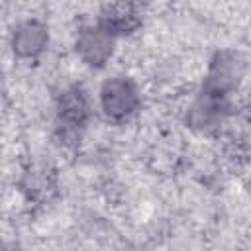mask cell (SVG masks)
I'll return each mask as SVG.
<instances>
[{"mask_svg": "<svg viewBox=\"0 0 251 251\" xmlns=\"http://www.w3.org/2000/svg\"><path fill=\"white\" fill-rule=\"evenodd\" d=\"M102 27H106L112 35H124L131 33L141 24V12L135 2L131 0H118L112 6L104 10L98 22Z\"/></svg>", "mask_w": 251, "mask_h": 251, "instance_id": "5b68a950", "label": "cell"}, {"mask_svg": "<svg viewBox=\"0 0 251 251\" xmlns=\"http://www.w3.org/2000/svg\"><path fill=\"white\" fill-rule=\"evenodd\" d=\"M24 192L33 200H43L55 190L53 173L47 167H31L24 176Z\"/></svg>", "mask_w": 251, "mask_h": 251, "instance_id": "8992f818", "label": "cell"}, {"mask_svg": "<svg viewBox=\"0 0 251 251\" xmlns=\"http://www.w3.org/2000/svg\"><path fill=\"white\" fill-rule=\"evenodd\" d=\"M114 39L116 35H112L100 24L86 27L76 37V55L90 67H104L106 61L112 57Z\"/></svg>", "mask_w": 251, "mask_h": 251, "instance_id": "3957f363", "label": "cell"}, {"mask_svg": "<svg viewBox=\"0 0 251 251\" xmlns=\"http://www.w3.org/2000/svg\"><path fill=\"white\" fill-rule=\"evenodd\" d=\"M90 114L88 96L80 86L65 88L57 98V126L65 135L78 133Z\"/></svg>", "mask_w": 251, "mask_h": 251, "instance_id": "7a4b0ae2", "label": "cell"}, {"mask_svg": "<svg viewBox=\"0 0 251 251\" xmlns=\"http://www.w3.org/2000/svg\"><path fill=\"white\" fill-rule=\"evenodd\" d=\"M141 96L137 84L127 76H112L100 88V108L108 120L124 122L139 108Z\"/></svg>", "mask_w": 251, "mask_h": 251, "instance_id": "6da1fadb", "label": "cell"}, {"mask_svg": "<svg viewBox=\"0 0 251 251\" xmlns=\"http://www.w3.org/2000/svg\"><path fill=\"white\" fill-rule=\"evenodd\" d=\"M47 43H49V31L43 24H39L35 20L18 24L10 37L14 55H18L22 59H33V57L41 55L45 51Z\"/></svg>", "mask_w": 251, "mask_h": 251, "instance_id": "277c9868", "label": "cell"}]
</instances>
